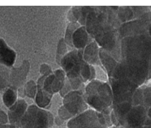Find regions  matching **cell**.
<instances>
[{
    "mask_svg": "<svg viewBox=\"0 0 151 128\" xmlns=\"http://www.w3.org/2000/svg\"><path fill=\"white\" fill-rule=\"evenodd\" d=\"M84 99L92 109L102 113L113 105V94L109 82L94 80L85 87Z\"/></svg>",
    "mask_w": 151,
    "mask_h": 128,
    "instance_id": "1",
    "label": "cell"
},
{
    "mask_svg": "<svg viewBox=\"0 0 151 128\" xmlns=\"http://www.w3.org/2000/svg\"><path fill=\"white\" fill-rule=\"evenodd\" d=\"M149 77V63L139 60H122L109 78L128 81L142 86Z\"/></svg>",
    "mask_w": 151,
    "mask_h": 128,
    "instance_id": "2",
    "label": "cell"
},
{
    "mask_svg": "<svg viewBox=\"0 0 151 128\" xmlns=\"http://www.w3.org/2000/svg\"><path fill=\"white\" fill-rule=\"evenodd\" d=\"M122 60H151V37L148 34L126 37L121 41Z\"/></svg>",
    "mask_w": 151,
    "mask_h": 128,
    "instance_id": "3",
    "label": "cell"
},
{
    "mask_svg": "<svg viewBox=\"0 0 151 128\" xmlns=\"http://www.w3.org/2000/svg\"><path fill=\"white\" fill-rule=\"evenodd\" d=\"M84 99V92L72 91L63 98V105L58 109V117L63 121H69L88 109Z\"/></svg>",
    "mask_w": 151,
    "mask_h": 128,
    "instance_id": "4",
    "label": "cell"
},
{
    "mask_svg": "<svg viewBox=\"0 0 151 128\" xmlns=\"http://www.w3.org/2000/svg\"><path fill=\"white\" fill-rule=\"evenodd\" d=\"M54 123L51 112L31 104L21 120L19 128H50Z\"/></svg>",
    "mask_w": 151,
    "mask_h": 128,
    "instance_id": "5",
    "label": "cell"
},
{
    "mask_svg": "<svg viewBox=\"0 0 151 128\" xmlns=\"http://www.w3.org/2000/svg\"><path fill=\"white\" fill-rule=\"evenodd\" d=\"M94 40L98 44L99 48L109 53L118 63L121 62L122 39L117 29H114L111 26L106 27L94 37Z\"/></svg>",
    "mask_w": 151,
    "mask_h": 128,
    "instance_id": "6",
    "label": "cell"
},
{
    "mask_svg": "<svg viewBox=\"0 0 151 128\" xmlns=\"http://www.w3.org/2000/svg\"><path fill=\"white\" fill-rule=\"evenodd\" d=\"M67 127L68 128H109L102 113L92 109H88L68 121Z\"/></svg>",
    "mask_w": 151,
    "mask_h": 128,
    "instance_id": "7",
    "label": "cell"
},
{
    "mask_svg": "<svg viewBox=\"0 0 151 128\" xmlns=\"http://www.w3.org/2000/svg\"><path fill=\"white\" fill-rule=\"evenodd\" d=\"M109 83L113 94L112 107L122 103H132L133 94L136 89L139 88V86H137L134 83L123 80L109 78Z\"/></svg>",
    "mask_w": 151,
    "mask_h": 128,
    "instance_id": "8",
    "label": "cell"
},
{
    "mask_svg": "<svg viewBox=\"0 0 151 128\" xmlns=\"http://www.w3.org/2000/svg\"><path fill=\"white\" fill-rule=\"evenodd\" d=\"M109 26L111 25L109 24L108 16L102 8L92 6L91 11L87 16L86 22L85 25L89 35L94 39V37L98 35L104 29Z\"/></svg>",
    "mask_w": 151,
    "mask_h": 128,
    "instance_id": "9",
    "label": "cell"
},
{
    "mask_svg": "<svg viewBox=\"0 0 151 128\" xmlns=\"http://www.w3.org/2000/svg\"><path fill=\"white\" fill-rule=\"evenodd\" d=\"M83 59V49H72L61 60L60 67L67 75L68 79L81 78V64Z\"/></svg>",
    "mask_w": 151,
    "mask_h": 128,
    "instance_id": "10",
    "label": "cell"
},
{
    "mask_svg": "<svg viewBox=\"0 0 151 128\" xmlns=\"http://www.w3.org/2000/svg\"><path fill=\"white\" fill-rule=\"evenodd\" d=\"M147 119V109L144 105L132 106L120 123L125 128H140Z\"/></svg>",
    "mask_w": 151,
    "mask_h": 128,
    "instance_id": "11",
    "label": "cell"
},
{
    "mask_svg": "<svg viewBox=\"0 0 151 128\" xmlns=\"http://www.w3.org/2000/svg\"><path fill=\"white\" fill-rule=\"evenodd\" d=\"M149 26L145 24L140 20L133 19L128 22L122 23L119 28L117 29V32L121 39L131 36H136L140 35L148 34Z\"/></svg>",
    "mask_w": 151,
    "mask_h": 128,
    "instance_id": "12",
    "label": "cell"
},
{
    "mask_svg": "<svg viewBox=\"0 0 151 128\" xmlns=\"http://www.w3.org/2000/svg\"><path fill=\"white\" fill-rule=\"evenodd\" d=\"M30 68V64L28 60H23L18 68L12 67L10 72V88L17 91L24 86Z\"/></svg>",
    "mask_w": 151,
    "mask_h": 128,
    "instance_id": "13",
    "label": "cell"
},
{
    "mask_svg": "<svg viewBox=\"0 0 151 128\" xmlns=\"http://www.w3.org/2000/svg\"><path fill=\"white\" fill-rule=\"evenodd\" d=\"M28 107L29 106L27 103L23 99L21 98L17 99V101L11 108L8 109V122H10V124L14 125L19 127L21 120L27 112Z\"/></svg>",
    "mask_w": 151,
    "mask_h": 128,
    "instance_id": "14",
    "label": "cell"
},
{
    "mask_svg": "<svg viewBox=\"0 0 151 128\" xmlns=\"http://www.w3.org/2000/svg\"><path fill=\"white\" fill-rule=\"evenodd\" d=\"M93 41L94 39L87 32L86 27L81 26L72 35V45L74 49L77 50L84 49Z\"/></svg>",
    "mask_w": 151,
    "mask_h": 128,
    "instance_id": "15",
    "label": "cell"
},
{
    "mask_svg": "<svg viewBox=\"0 0 151 128\" xmlns=\"http://www.w3.org/2000/svg\"><path fill=\"white\" fill-rule=\"evenodd\" d=\"M99 46L96 42H91L83 49V59L91 66L103 67L99 59Z\"/></svg>",
    "mask_w": 151,
    "mask_h": 128,
    "instance_id": "16",
    "label": "cell"
},
{
    "mask_svg": "<svg viewBox=\"0 0 151 128\" xmlns=\"http://www.w3.org/2000/svg\"><path fill=\"white\" fill-rule=\"evenodd\" d=\"M17 58L15 50L10 48L3 38L0 37V64L12 68Z\"/></svg>",
    "mask_w": 151,
    "mask_h": 128,
    "instance_id": "17",
    "label": "cell"
},
{
    "mask_svg": "<svg viewBox=\"0 0 151 128\" xmlns=\"http://www.w3.org/2000/svg\"><path fill=\"white\" fill-rule=\"evenodd\" d=\"M99 59H100L103 68H104L109 77H110L113 70L117 67L118 62L113 56H111L109 53H107L101 48L99 49Z\"/></svg>",
    "mask_w": 151,
    "mask_h": 128,
    "instance_id": "18",
    "label": "cell"
},
{
    "mask_svg": "<svg viewBox=\"0 0 151 128\" xmlns=\"http://www.w3.org/2000/svg\"><path fill=\"white\" fill-rule=\"evenodd\" d=\"M53 83H52V87H51V91L53 94L56 93H59L61 89L64 86V83L67 80V75L65 72L62 69H57L53 72Z\"/></svg>",
    "mask_w": 151,
    "mask_h": 128,
    "instance_id": "19",
    "label": "cell"
},
{
    "mask_svg": "<svg viewBox=\"0 0 151 128\" xmlns=\"http://www.w3.org/2000/svg\"><path fill=\"white\" fill-rule=\"evenodd\" d=\"M53 96V94L45 91L43 88H38L37 93L35 98V104L41 109H45L50 104Z\"/></svg>",
    "mask_w": 151,
    "mask_h": 128,
    "instance_id": "20",
    "label": "cell"
},
{
    "mask_svg": "<svg viewBox=\"0 0 151 128\" xmlns=\"http://www.w3.org/2000/svg\"><path fill=\"white\" fill-rule=\"evenodd\" d=\"M11 68L0 64V91H5L10 88Z\"/></svg>",
    "mask_w": 151,
    "mask_h": 128,
    "instance_id": "21",
    "label": "cell"
},
{
    "mask_svg": "<svg viewBox=\"0 0 151 128\" xmlns=\"http://www.w3.org/2000/svg\"><path fill=\"white\" fill-rule=\"evenodd\" d=\"M17 97H18V92L15 89L12 88H8L4 91L3 94V102L4 105L7 108H11L12 106L17 101Z\"/></svg>",
    "mask_w": 151,
    "mask_h": 128,
    "instance_id": "22",
    "label": "cell"
},
{
    "mask_svg": "<svg viewBox=\"0 0 151 128\" xmlns=\"http://www.w3.org/2000/svg\"><path fill=\"white\" fill-rule=\"evenodd\" d=\"M117 18L119 22L122 23L128 22L130 21H132L134 19V15H133V11H132V7L130 6H122L119 7L118 11L117 12Z\"/></svg>",
    "mask_w": 151,
    "mask_h": 128,
    "instance_id": "23",
    "label": "cell"
},
{
    "mask_svg": "<svg viewBox=\"0 0 151 128\" xmlns=\"http://www.w3.org/2000/svg\"><path fill=\"white\" fill-rule=\"evenodd\" d=\"M80 27H81V25L78 22H69L67 26V28H66L63 39H64L65 42L68 45V47L72 49H74V47L72 45V35Z\"/></svg>",
    "mask_w": 151,
    "mask_h": 128,
    "instance_id": "24",
    "label": "cell"
},
{
    "mask_svg": "<svg viewBox=\"0 0 151 128\" xmlns=\"http://www.w3.org/2000/svg\"><path fill=\"white\" fill-rule=\"evenodd\" d=\"M71 51L69 49V47L66 44L64 39L63 38H61L59 40V41L58 43V45H57V49H56V63L59 66H60L61 60L63 59V58L67 54V53Z\"/></svg>",
    "mask_w": 151,
    "mask_h": 128,
    "instance_id": "25",
    "label": "cell"
},
{
    "mask_svg": "<svg viewBox=\"0 0 151 128\" xmlns=\"http://www.w3.org/2000/svg\"><path fill=\"white\" fill-rule=\"evenodd\" d=\"M24 89H25L26 96H27V97H29L30 99L35 98L38 88L37 84H36V82L35 81L30 80L27 82H26L25 86H24Z\"/></svg>",
    "mask_w": 151,
    "mask_h": 128,
    "instance_id": "26",
    "label": "cell"
},
{
    "mask_svg": "<svg viewBox=\"0 0 151 128\" xmlns=\"http://www.w3.org/2000/svg\"><path fill=\"white\" fill-rule=\"evenodd\" d=\"M80 76L84 83L89 82V79L91 77V65L85 62L84 59L81 60Z\"/></svg>",
    "mask_w": 151,
    "mask_h": 128,
    "instance_id": "27",
    "label": "cell"
},
{
    "mask_svg": "<svg viewBox=\"0 0 151 128\" xmlns=\"http://www.w3.org/2000/svg\"><path fill=\"white\" fill-rule=\"evenodd\" d=\"M81 6H74L68 11V20L69 22H77L79 20L80 14H81Z\"/></svg>",
    "mask_w": 151,
    "mask_h": 128,
    "instance_id": "28",
    "label": "cell"
},
{
    "mask_svg": "<svg viewBox=\"0 0 151 128\" xmlns=\"http://www.w3.org/2000/svg\"><path fill=\"white\" fill-rule=\"evenodd\" d=\"M132 106L144 105V95L142 87L140 86L137 88L134 92L132 99Z\"/></svg>",
    "mask_w": 151,
    "mask_h": 128,
    "instance_id": "29",
    "label": "cell"
},
{
    "mask_svg": "<svg viewBox=\"0 0 151 128\" xmlns=\"http://www.w3.org/2000/svg\"><path fill=\"white\" fill-rule=\"evenodd\" d=\"M143 90L144 95V106L146 108V109L151 107V86H141Z\"/></svg>",
    "mask_w": 151,
    "mask_h": 128,
    "instance_id": "30",
    "label": "cell"
},
{
    "mask_svg": "<svg viewBox=\"0 0 151 128\" xmlns=\"http://www.w3.org/2000/svg\"><path fill=\"white\" fill-rule=\"evenodd\" d=\"M92 6H83L81 7V14H80L79 20L77 22L79 23L81 26L85 27L86 25V22L87 16L89 14V12L91 11Z\"/></svg>",
    "mask_w": 151,
    "mask_h": 128,
    "instance_id": "31",
    "label": "cell"
},
{
    "mask_svg": "<svg viewBox=\"0 0 151 128\" xmlns=\"http://www.w3.org/2000/svg\"><path fill=\"white\" fill-rule=\"evenodd\" d=\"M94 68H95V71H96L95 80H98L100 81H104V82H109V76L104 70V68L103 67H99V66H96Z\"/></svg>",
    "mask_w": 151,
    "mask_h": 128,
    "instance_id": "32",
    "label": "cell"
},
{
    "mask_svg": "<svg viewBox=\"0 0 151 128\" xmlns=\"http://www.w3.org/2000/svg\"><path fill=\"white\" fill-rule=\"evenodd\" d=\"M72 91H73V90H72V86H71L69 81H68V79L67 78V80H66V81H65L64 83V86H63V88L61 89V91H59V94H60V96L62 98H63V97L66 96L68 93H70V92Z\"/></svg>",
    "mask_w": 151,
    "mask_h": 128,
    "instance_id": "33",
    "label": "cell"
},
{
    "mask_svg": "<svg viewBox=\"0 0 151 128\" xmlns=\"http://www.w3.org/2000/svg\"><path fill=\"white\" fill-rule=\"evenodd\" d=\"M40 73L41 76H48L53 74V72L52 71V68L48 63H43L40 67Z\"/></svg>",
    "mask_w": 151,
    "mask_h": 128,
    "instance_id": "34",
    "label": "cell"
},
{
    "mask_svg": "<svg viewBox=\"0 0 151 128\" xmlns=\"http://www.w3.org/2000/svg\"><path fill=\"white\" fill-rule=\"evenodd\" d=\"M8 113H5L4 110L0 109V124H8Z\"/></svg>",
    "mask_w": 151,
    "mask_h": 128,
    "instance_id": "35",
    "label": "cell"
},
{
    "mask_svg": "<svg viewBox=\"0 0 151 128\" xmlns=\"http://www.w3.org/2000/svg\"><path fill=\"white\" fill-rule=\"evenodd\" d=\"M96 78V71H95V68L94 66L91 65V77L89 79V82L91 81H94Z\"/></svg>",
    "mask_w": 151,
    "mask_h": 128,
    "instance_id": "36",
    "label": "cell"
},
{
    "mask_svg": "<svg viewBox=\"0 0 151 128\" xmlns=\"http://www.w3.org/2000/svg\"><path fill=\"white\" fill-rule=\"evenodd\" d=\"M0 128H19L17 126L12 124H0Z\"/></svg>",
    "mask_w": 151,
    "mask_h": 128,
    "instance_id": "37",
    "label": "cell"
},
{
    "mask_svg": "<svg viewBox=\"0 0 151 128\" xmlns=\"http://www.w3.org/2000/svg\"><path fill=\"white\" fill-rule=\"evenodd\" d=\"M54 122H55V123H56V124L58 125V126H61V125L63 124V121L62 120L60 117L58 116V117H57L56 118H54Z\"/></svg>",
    "mask_w": 151,
    "mask_h": 128,
    "instance_id": "38",
    "label": "cell"
},
{
    "mask_svg": "<svg viewBox=\"0 0 151 128\" xmlns=\"http://www.w3.org/2000/svg\"><path fill=\"white\" fill-rule=\"evenodd\" d=\"M151 79V60L150 62L149 63V77H148V80Z\"/></svg>",
    "mask_w": 151,
    "mask_h": 128,
    "instance_id": "39",
    "label": "cell"
},
{
    "mask_svg": "<svg viewBox=\"0 0 151 128\" xmlns=\"http://www.w3.org/2000/svg\"><path fill=\"white\" fill-rule=\"evenodd\" d=\"M147 117L151 120V107L147 109Z\"/></svg>",
    "mask_w": 151,
    "mask_h": 128,
    "instance_id": "40",
    "label": "cell"
},
{
    "mask_svg": "<svg viewBox=\"0 0 151 128\" xmlns=\"http://www.w3.org/2000/svg\"><path fill=\"white\" fill-rule=\"evenodd\" d=\"M148 35L151 37V24L149 26V29H148Z\"/></svg>",
    "mask_w": 151,
    "mask_h": 128,
    "instance_id": "41",
    "label": "cell"
},
{
    "mask_svg": "<svg viewBox=\"0 0 151 128\" xmlns=\"http://www.w3.org/2000/svg\"><path fill=\"white\" fill-rule=\"evenodd\" d=\"M110 128H125V127H123L122 126H116V127H115V126H113L112 127H110Z\"/></svg>",
    "mask_w": 151,
    "mask_h": 128,
    "instance_id": "42",
    "label": "cell"
},
{
    "mask_svg": "<svg viewBox=\"0 0 151 128\" xmlns=\"http://www.w3.org/2000/svg\"><path fill=\"white\" fill-rule=\"evenodd\" d=\"M150 10H151V6H150Z\"/></svg>",
    "mask_w": 151,
    "mask_h": 128,
    "instance_id": "43",
    "label": "cell"
},
{
    "mask_svg": "<svg viewBox=\"0 0 151 128\" xmlns=\"http://www.w3.org/2000/svg\"><path fill=\"white\" fill-rule=\"evenodd\" d=\"M63 128H68V127H63Z\"/></svg>",
    "mask_w": 151,
    "mask_h": 128,
    "instance_id": "44",
    "label": "cell"
}]
</instances>
